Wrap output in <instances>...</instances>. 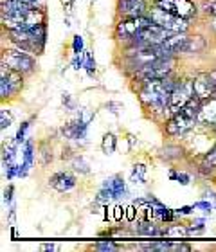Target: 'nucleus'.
<instances>
[{"mask_svg":"<svg viewBox=\"0 0 216 252\" xmlns=\"http://www.w3.org/2000/svg\"><path fill=\"white\" fill-rule=\"evenodd\" d=\"M215 130H216V125H215Z\"/></svg>","mask_w":216,"mask_h":252,"instance_id":"29","label":"nucleus"},{"mask_svg":"<svg viewBox=\"0 0 216 252\" xmlns=\"http://www.w3.org/2000/svg\"><path fill=\"white\" fill-rule=\"evenodd\" d=\"M204 47H206L204 38H202V36H189V38H187V43H185L184 53H200Z\"/></svg>","mask_w":216,"mask_h":252,"instance_id":"18","label":"nucleus"},{"mask_svg":"<svg viewBox=\"0 0 216 252\" xmlns=\"http://www.w3.org/2000/svg\"><path fill=\"white\" fill-rule=\"evenodd\" d=\"M200 106H202V99L195 94L193 99H191L179 114L171 116V119H169L168 125H166V131H168L169 135H180V133L187 131L189 128H193V125L198 123Z\"/></svg>","mask_w":216,"mask_h":252,"instance_id":"3","label":"nucleus"},{"mask_svg":"<svg viewBox=\"0 0 216 252\" xmlns=\"http://www.w3.org/2000/svg\"><path fill=\"white\" fill-rule=\"evenodd\" d=\"M204 11L209 16H216V0H206L204 2Z\"/></svg>","mask_w":216,"mask_h":252,"instance_id":"24","label":"nucleus"},{"mask_svg":"<svg viewBox=\"0 0 216 252\" xmlns=\"http://www.w3.org/2000/svg\"><path fill=\"white\" fill-rule=\"evenodd\" d=\"M2 24L7 31H15V29H29V27H36L45 24V13L38 7L31 9L15 11V13H4L2 15Z\"/></svg>","mask_w":216,"mask_h":252,"instance_id":"4","label":"nucleus"},{"mask_svg":"<svg viewBox=\"0 0 216 252\" xmlns=\"http://www.w3.org/2000/svg\"><path fill=\"white\" fill-rule=\"evenodd\" d=\"M20 90H22V72L2 65V70H0V95H2V99L13 97Z\"/></svg>","mask_w":216,"mask_h":252,"instance_id":"11","label":"nucleus"},{"mask_svg":"<svg viewBox=\"0 0 216 252\" xmlns=\"http://www.w3.org/2000/svg\"><path fill=\"white\" fill-rule=\"evenodd\" d=\"M175 85H177V81H173L169 76L162 79L144 81L143 89H141V101L150 108H168Z\"/></svg>","mask_w":216,"mask_h":252,"instance_id":"1","label":"nucleus"},{"mask_svg":"<svg viewBox=\"0 0 216 252\" xmlns=\"http://www.w3.org/2000/svg\"><path fill=\"white\" fill-rule=\"evenodd\" d=\"M101 148H103V152L105 153H112L114 150H116V137L112 135V133H106V135L103 137V144H101Z\"/></svg>","mask_w":216,"mask_h":252,"instance_id":"20","label":"nucleus"},{"mask_svg":"<svg viewBox=\"0 0 216 252\" xmlns=\"http://www.w3.org/2000/svg\"><path fill=\"white\" fill-rule=\"evenodd\" d=\"M9 38L22 51L31 54H42L45 47L47 29H45V24L29 27V29H15V31H9Z\"/></svg>","mask_w":216,"mask_h":252,"instance_id":"2","label":"nucleus"},{"mask_svg":"<svg viewBox=\"0 0 216 252\" xmlns=\"http://www.w3.org/2000/svg\"><path fill=\"white\" fill-rule=\"evenodd\" d=\"M152 24V18L150 16H130V18H124L117 24L116 27V38L119 40H130L132 42L133 38L137 36L139 32L143 31L144 27H148Z\"/></svg>","mask_w":216,"mask_h":252,"instance_id":"9","label":"nucleus"},{"mask_svg":"<svg viewBox=\"0 0 216 252\" xmlns=\"http://www.w3.org/2000/svg\"><path fill=\"white\" fill-rule=\"evenodd\" d=\"M105 188H106V189H110L112 193L116 194V198L123 193V191H124V184L121 182V179H119V177H116L114 180H110V182H108V184H106Z\"/></svg>","mask_w":216,"mask_h":252,"instance_id":"19","label":"nucleus"},{"mask_svg":"<svg viewBox=\"0 0 216 252\" xmlns=\"http://www.w3.org/2000/svg\"><path fill=\"white\" fill-rule=\"evenodd\" d=\"M27 2H31V4H36V0H27Z\"/></svg>","mask_w":216,"mask_h":252,"instance_id":"28","label":"nucleus"},{"mask_svg":"<svg viewBox=\"0 0 216 252\" xmlns=\"http://www.w3.org/2000/svg\"><path fill=\"white\" fill-rule=\"evenodd\" d=\"M121 207H116V215H114V216H116V220H121Z\"/></svg>","mask_w":216,"mask_h":252,"instance_id":"26","label":"nucleus"},{"mask_svg":"<svg viewBox=\"0 0 216 252\" xmlns=\"http://www.w3.org/2000/svg\"><path fill=\"white\" fill-rule=\"evenodd\" d=\"M117 11L124 18L130 16H143L146 11V2L144 0H119L117 2Z\"/></svg>","mask_w":216,"mask_h":252,"instance_id":"14","label":"nucleus"},{"mask_svg":"<svg viewBox=\"0 0 216 252\" xmlns=\"http://www.w3.org/2000/svg\"><path fill=\"white\" fill-rule=\"evenodd\" d=\"M0 123H2V130H5V128H9L11 125H13V116H11L7 110H2L0 112Z\"/></svg>","mask_w":216,"mask_h":252,"instance_id":"23","label":"nucleus"},{"mask_svg":"<svg viewBox=\"0 0 216 252\" xmlns=\"http://www.w3.org/2000/svg\"><path fill=\"white\" fill-rule=\"evenodd\" d=\"M2 65L24 74L31 72L34 68V60L22 49H4L2 51Z\"/></svg>","mask_w":216,"mask_h":252,"instance_id":"8","label":"nucleus"},{"mask_svg":"<svg viewBox=\"0 0 216 252\" xmlns=\"http://www.w3.org/2000/svg\"><path fill=\"white\" fill-rule=\"evenodd\" d=\"M132 179H133V182H141V184L144 182V179H146V168H144L143 164H139V166L133 168Z\"/></svg>","mask_w":216,"mask_h":252,"instance_id":"21","label":"nucleus"},{"mask_svg":"<svg viewBox=\"0 0 216 252\" xmlns=\"http://www.w3.org/2000/svg\"><path fill=\"white\" fill-rule=\"evenodd\" d=\"M153 5L169 11V13H175L185 20H189L196 15V7L191 0H153Z\"/></svg>","mask_w":216,"mask_h":252,"instance_id":"12","label":"nucleus"},{"mask_svg":"<svg viewBox=\"0 0 216 252\" xmlns=\"http://www.w3.org/2000/svg\"><path fill=\"white\" fill-rule=\"evenodd\" d=\"M51 186L63 193V191H70L76 186V179L70 173H58L51 179Z\"/></svg>","mask_w":216,"mask_h":252,"instance_id":"17","label":"nucleus"},{"mask_svg":"<svg viewBox=\"0 0 216 252\" xmlns=\"http://www.w3.org/2000/svg\"><path fill=\"white\" fill-rule=\"evenodd\" d=\"M175 67V56H162V58L155 60V62L148 63L144 67L137 70V78L143 81H150V79H162L168 78L171 70Z\"/></svg>","mask_w":216,"mask_h":252,"instance_id":"6","label":"nucleus"},{"mask_svg":"<svg viewBox=\"0 0 216 252\" xmlns=\"http://www.w3.org/2000/svg\"><path fill=\"white\" fill-rule=\"evenodd\" d=\"M187 38L184 32H175L173 36H169L164 43H160V47L164 49V53L168 56H175L177 53H184L185 51V43H187Z\"/></svg>","mask_w":216,"mask_h":252,"instance_id":"15","label":"nucleus"},{"mask_svg":"<svg viewBox=\"0 0 216 252\" xmlns=\"http://www.w3.org/2000/svg\"><path fill=\"white\" fill-rule=\"evenodd\" d=\"M206 169H213L216 166V144H215V148H213L211 152L207 153L206 155V158H204V164H202Z\"/></svg>","mask_w":216,"mask_h":252,"instance_id":"22","label":"nucleus"},{"mask_svg":"<svg viewBox=\"0 0 216 252\" xmlns=\"http://www.w3.org/2000/svg\"><path fill=\"white\" fill-rule=\"evenodd\" d=\"M175 32L169 31V29H164V27L157 26L155 22H152L148 27H144L143 31L139 32L137 36L132 40L133 47H146V45H160L168 40L169 36H173Z\"/></svg>","mask_w":216,"mask_h":252,"instance_id":"7","label":"nucleus"},{"mask_svg":"<svg viewBox=\"0 0 216 252\" xmlns=\"http://www.w3.org/2000/svg\"><path fill=\"white\" fill-rule=\"evenodd\" d=\"M198 123L200 125H216V97L202 101L200 112H198Z\"/></svg>","mask_w":216,"mask_h":252,"instance_id":"16","label":"nucleus"},{"mask_svg":"<svg viewBox=\"0 0 216 252\" xmlns=\"http://www.w3.org/2000/svg\"><path fill=\"white\" fill-rule=\"evenodd\" d=\"M95 249H97V251H114V249H117V245L116 243H112V242L95 243Z\"/></svg>","mask_w":216,"mask_h":252,"instance_id":"25","label":"nucleus"},{"mask_svg":"<svg viewBox=\"0 0 216 252\" xmlns=\"http://www.w3.org/2000/svg\"><path fill=\"white\" fill-rule=\"evenodd\" d=\"M150 18L157 26L169 29L173 32H185V29H187V20L185 18L175 15V13H169L166 9H160V7H153L152 13H150Z\"/></svg>","mask_w":216,"mask_h":252,"instance_id":"10","label":"nucleus"},{"mask_svg":"<svg viewBox=\"0 0 216 252\" xmlns=\"http://www.w3.org/2000/svg\"><path fill=\"white\" fill-rule=\"evenodd\" d=\"M193 85H195V94L202 101L209 99V97H213L216 94V81L209 74H202V76L195 78L193 79Z\"/></svg>","mask_w":216,"mask_h":252,"instance_id":"13","label":"nucleus"},{"mask_svg":"<svg viewBox=\"0 0 216 252\" xmlns=\"http://www.w3.org/2000/svg\"><path fill=\"white\" fill-rule=\"evenodd\" d=\"M193 95H195V85H193V79H182V81H177L173 92H171V97H169V103H168L169 116L179 114V112L193 99Z\"/></svg>","mask_w":216,"mask_h":252,"instance_id":"5","label":"nucleus"},{"mask_svg":"<svg viewBox=\"0 0 216 252\" xmlns=\"http://www.w3.org/2000/svg\"><path fill=\"white\" fill-rule=\"evenodd\" d=\"M133 207H130V209H128V213H126V216H128V220H133Z\"/></svg>","mask_w":216,"mask_h":252,"instance_id":"27","label":"nucleus"}]
</instances>
